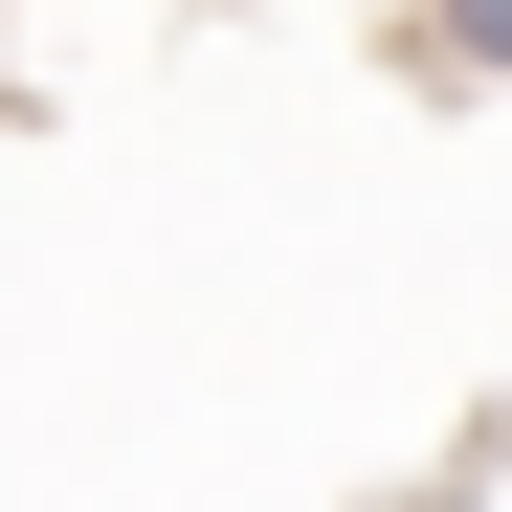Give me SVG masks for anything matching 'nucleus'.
I'll return each instance as SVG.
<instances>
[{
  "mask_svg": "<svg viewBox=\"0 0 512 512\" xmlns=\"http://www.w3.org/2000/svg\"><path fill=\"white\" fill-rule=\"evenodd\" d=\"M401 45L446 67V90H512V0H401Z\"/></svg>",
  "mask_w": 512,
  "mask_h": 512,
  "instance_id": "obj_1",
  "label": "nucleus"
}]
</instances>
